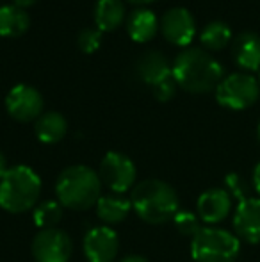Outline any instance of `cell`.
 <instances>
[{
	"instance_id": "1",
	"label": "cell",
	"mask_w": 260,
	"mask_h": 262,
	"mask_svg": "<svg viewBox=\"0 0 260 262\" xmlns=\"http://www.w3.org/2000/svg\"><path fill=\"white\" fill-rule=\"evenodd\" d=\"M171 72L178 88L195 95L216 90L223 80V66L201 49L182 50L175 59Z\"/></svg>"
},
{
	"instance_id": "2",
	"label": "cell",
	"mask_w": 260,
	"mask_h": 262,
	"mask_svg": "<svg viewBox=\"0 0 260 262\" xmlns=\"http://www.w3.org/2000/svg\"><path fill=\"white\" fill-rule=\"evenodd\" d=\"M130 204L134 212L150 225H162L178 212V194L168 182L146 179L132 189Z\"/></svg>"
},
{
	"instance_id": "3",
	"label": "cell",
	"mask_w": 260,
	"mask_h": 262,
	"mask_svg": "<svg viewBox=\"0 0 260 262\" xmlns=\"http://www.w3.org/2000/svg\"><path fill=\"white\" fill-rule=\"evenodd\" d=\"M56 196L63 207L87 210L98 204L102 196V180L93 168L84 164L68 166L56 182Z\"/></svg>"
},
{
	"instance_id": "4",
	"label": "cell",
	"mask_w": 260,
	"mask_h": 262,
	"mask_svg": "<svg viewBox=\"0 0 260 262\" xmlns=\"http://www.w3.org/2000/svg\"><path fill=\"white\" fill-rule=\"evenodd\" d=\"M41 179L29 166H13L0 179V207L9 214H23L39 204Z\"/></svg>"
},
{
	"instance_id": "5",
	"label": "cell",
	"mask_w": 260,
	"mask_h": 262,
	"mask_svg": "<svg viewBox=\"0 0 260 262\" xmlns=\"http://www.w3.org/2000/svg\"><path fill=\"white\" fill-rule=\"evenodd\" d=\"M239 253V237L223 228L201 227L191 239V255L196 262H235Z\"/></svg>"
},
{
	"instance_id": "6",
	"label": "cell",
	"mask_w": 260,
	"mask_h": 262,
	"mask_svg": "<svg viewBox=\"0 0 260 262\" xmlns=\"http://www.w3.org/2000/svg\"><path fill=\"white\" fill-rule=\"evenodd\" d=\"M260 84L250 73H232L223 77V80L216 88V100L219 105L232 111L248 109L258 100Z\"/></svg>"
},
{
	"instance_id": "7",
	"label": "cell",
	"mask_w": 260,
	"mask_h": 262,
	"mask_svg": "<svg viewBox=\"0 0 260 262\" xmlns=\"http://www.w3.org/2000/svg\"><path fill=\"white\" fill-rule=\"evenodd\" d=\"M98 177H100L102 184H105L111 189V193L123 194L127 191L134 189L137 169H135L132 159L127 157L125 154L109 152L100 161Z\"/></svg>"
},
{
	"instance_id": "8",
	"label": "cell",
	"mask_w": 260,
	"mask_h": 262,
	"mask_svg": "<svg viewBox=\"0 0 260 262\" xmlns=\"http://www.w3.org/2000/svg\"><path fill=\"white\" fill-rule=\"evenodd\" d=\"M31 252L36 262H68L73 252V243L61 228H46L34 235Z\"/></svg>"
},
{
	"instance_id": "9",
	"label": "cell",
	"mask_w": 260,
	"mask_h": 262,
	"mask_svg": "<svg viewBox=\"0 0 260 262\" xmlns=\"http://www.w3.org/2000/svg\"><path fill=\"white\" fill-rule=\"evenodd\" d=\"M6 111L13 120L21 123L36 121L43 114V97L36 88L18 84L6 95Z\"/></svg>"
},
{
	"instance_id": "10",
	"label": "cell",
	"mask_w": 260,
	"mask_h": 262,
	"mask_svg": "<svg viewBox=\"0 0 260 262\" xmlns=\"http://www.w3.org/2000/svg\"><path fill=\"white\" fill-rule=\"evenodd\" d=\"M84 255L87 262H114L120 252V237L111 227H94L84 235Z\"/></svg>"
},
{
	"instance_id": "11",
	"label": "cell",
	"mask_w": 260,
	"mask_h": 262,
	"mask_svg": "<svg viewBox=\"0 0 260 262\" xmlns=\"http://www.w3.org/2000/svg\"><path fill=\"white\" fill-rule=\"evenodd\" d=\"M160 31L171 45L187 47L196 34L195 18L185 7H173L164 13L160 20Z\"/></svg>"
},
{
	"instance_id": "12",
	"label": "cell",
	"mask_w": 260,
	"mask_h": 262,
	"mask_svg": "<svg viewBox=\"0 0 260 262\" xmlns=\"http://www.w3.org/2000/svg\"><path fill=\"white\" fill-rule=\"evenodd\" d=\"M233 232L248 245L260 243V198L248 196L237 204L233 212Z\"/></svg>"
},
{
	"instance_id": "13",
	"label": "cell",
	"mask_w": 260,
	"mask_h": 262,
	"mask_svg": "<svg viewBox=\"0 0 260 262\" xmlns=\"http://www.w3.org/2000/svg\"><path fill=\"white\" fill-rule=\"evenodd\" d=\"M196 210L198 217L208 227L218 225L228 217L230 210H232V196L226 189L212 187L200 194L196 202Z\"/></svg>"
},
{
	"instance_id": "14",
	"label": "cell",
	"mask_w": 260,
	"mask_h": 262,
	"mask_svg": "<svg viewBox=\"0 0 260 262\" xmlns=\"http://www.w3.org/2000/svg\"><path fill=\"white\" fill-rule=\"evenodd\" d=\"M135 72H137L139 79L148 86H157V84L164 82L166 79L173 77L171 66L168 62L166 55L159 50H148L145 55H141L135 64Z\"/></svg>"
},
{
	"instance_id": "15",
	"label": "cell",
	"mask_w": 260,
	"mask_h": 262,
	"mask_svg": "<svg viewBox=\"0 0 260 262\" xmlns=\"http://www.w3.org/2000/svg\"><path fill=\"white\" fill-rule=\"evenodd\" d=\"M233 59L246 72L260 70V36L255 32H241L233 39Z\"/></svg>"
},
{
	"instance_id": "16",
	"label": "cell",
	"mask_w": 260,
	"mask_h": 262,
	"mask_svg": "<svg viewBox=\"0 0 260 262\" xmlns=\"http://www.w3.org/2000/svg\"><path fill=\"white\" fill-rule=\"evenodd\" d=\"M159 29V20L155 13L146 7L134 9L127 18V32L135 43H146L153 39Z\"/></svg>"
},
{
	"instance_id": "17",
	"label": "cell",
	"mask_w": 260,
	"mask_h": 262,
	"mask_svg": "<svg viewBox=\"0 0 260 262\" xmlns=\"http://www.w3.org/2000/svg\"><path fill=\"white\" fill-rule=\"evenodd\" d=\"M34 132H36V138L41 143L54 145V143H59L66 136V132H68V121L57 111H49V113H43L34 121Z\"/></svg>"
},
{
	"instance_id": "18",
	"label": "cell",
	"mask_w": 260,
	"mask_h": 262,
	"mask_svg": "<svg viewBox=\"0 0 260 262\" xmlns=\"http://www.w3.org/2000/svg\"><path fill=\"white\" fill-rule=\"evenodd\" d=\"M125 21L122 0H98L94 6V25L100 32H112Z\"/></svg>"
},
{
	"instance_id": "19",
	"label": "cell",
	"mask_w": 260,
	"mask_h": 262,
	"mask_svg": "<svg viewBox=\"0 0 260 262\" xmlns=\"http://www.w3.org/2000/svg\"><path fill=\"white\" fill-rule=\"evenodd\" d=\"M31 18L27 11L9 4L0 7V36L4 38H20L29 31Z\"/></svg>"
},
{
	"instance_id": "20",
	"label": "cell",
	"mask_w": 260,
	"mask_h": 262,
	"mask_svg": "<svg viewBox=\"0 0 260 262\" xmlns=\"http://www.w3.org/2000/svg\"><path fill=\"white\" fill-rule=\"evenodd\" d=\"M94 207H97V216L105 225H116V223H122L129 216L132 204L123 194L111 193V194H102Z\"/></svg>"
},
{
	"instance_id": "21",
	"label": "cell",
	"mask_w": 260,
	"mask_h": 262,
	"mask_svg": "<svg viewBox=\"0 0 260 262\" xmlns=\"http://www.w3.org/2000/svg\"><path fill=\"white\" fill-rule=\"evenodd\" d=\"M232 39V31L225 21H210V24L205 25V29L200 34L201 45L207 50H223Z\"/></svg>"
},
{
	"instance_id": "22",
	"label": "cell",
	"mask_w": 260,
	"mask_h": 262,
	"mask_svg": "<svg viewBox=\"0 0 260 262\" xmlns=\"http://www.w3.org/2000/svg\"><path fill=\"white\" fill-rule=\"evenodd\" d=\"M63 220V205L57 200L39 202L34 207V223L41 230L56 228V225Z\"/></svg>"
},
{
	"instance_id": "23",
	"label": "cell",
	"mask_w": 260,
	"mask_h": 262,
	"mask_svg": "<svg viewBox=\"0 0 260 262\" xmlns=\"http://www.w3.org/2000/svg\"><path fill=\"white\" fill-rule=\"evenodd\" d=\"M200 217L198 214L191 212V210H178L173 217V223H175V228L180 232L182 235L185 237H195L198 232L201 230V223H200Z\"/></svg>"
},
{
	"instance_id": "24",
	"label": "cell",
	"mask_w": 260,
	"mask_h": 262,
	"mask_svg": "<svg viewBox=\"0 0 260 262\" xmlns=\"http://www.w3.org/2000/svg\"><path fill=\"white\" fill-rule=\"evenodd\" d=\"M100 43H102V32L98 31V29L86 27L77 36V45H79V49L82 50L84 54L97 52V50L100 49Z\"/></svg>"
},
{
	"instance_id": "25",
	"label": "cell",
	"mask_w": 260,
	"mask_h": 262,
	"mask_svg": "<svg viewBox=\"0 0 260 262\" xmlns=\"http://www.w3.org/2000/svg\"><path fill=\"white\" fill-rule=\"evenodd\" d=\"M225 187L230 193V196L235 198V200H244L248 198V184L244 182V179L239 173H228L225 177Z\"/></svg>"
},
{
	"instance_id": "26",
	"label": "cell",
	"mask_w": 260,
	"mask_h": 262,
	"mask_svg": "<svg viewBox=\"0 0 260 262\" xmlns=\"http://www.w3.org/2000/svg\"><path fill=\"white\" fill-rule=\"evenodd\" d=\"M177 82H175L173 77H170V79H166L164 82L157 84V86L152 88L153 91V97L157 98L159 102H168L171 100V98L175 97V91H177Z\"/></svg>"
},
{
	"instance_id": "27",
	"label": "cell",
	"mask_w": 260,
	"mask_h": 262,
	"mask_svg": "<svg viewBox=\"0 0 260 262\" xmlns=\"http://www.w3.org/2000/svg\"><path fill=\"white\" fill-rule=\"evenodd\" d=\"M251 182H253V189L257 191V194L260 196V162L255 166L253 169V177H251Z\"/></svg>"
},
{
	"instance_id": "28",
	"label": "cell",
	"mask_w": 260,
	"mask_h": 262,
	"mask_svg": "<svg viewBox=\"0 0 260 262\" xmlns=\"http://www.w3.org/2000/svg\"><path fill=\"white\" fill-rule=\"evenodd\" d=\"M36 2H38V0H14V6L21 7V9H27V7L34 6Z\"/></svg>"
},
{
	"instance_id": "29",
	"label": "cell",
	"mask_w": 260,
	"mask_h": 262,
	"mask_svg": "<svg viewBox=\"0 0 260 262\" xmlns=\"http://www.w3.org/2000/svg\"><path fill=\"white\" fill-rule=\"evenodd\" d=\"M7 169H9V168H7V159H6V156H4L2 152H0V179L6 175Z\"/></svg>"
},
{
	"instance_id": "30",
	"label": "cell",
	"mask_w": 260,
	"mask_h": 262,
	"mask_svg": "<svg viewBox=\"0 0 260 262\" xmlns=\"http://www.w3.org/2000/svg\"><path fill=\"white\" fill-rule=\"evenodd\" d=\"M120 262H148V260L141 255H127L125 259H122Z\"/></svg>"
},
{
	"instance_id": "31",
	"label": "cell",
	"mask_w": 260,
	"mask_h": 262,
	"mask_svg": "<svg viewBox=\"0 0 260 262\" xmlns=\"http://www.w3.org/2000/svg\"><path fill=\"white\" fill-rule=\"evenodd\" d=\"M127 2L135 4V6H146V4H152V2H155V0H127Z\"/></svg>"
},
{
	"instance_id": "32",
	"label": "cell",
	"mask_w": 260,
	"mask_h": 262,
	"mask_svg": "<svg viewBox=\"0 0 260 262\" xmlns=\"http://www.w3.org/2000/svg\"><path fill=\"white\" fill-rule=\"evenodd\" d=\"M257 139H258V143H260V121H258V127H257Z\"/></svg>"
},
{
	"instance_id": "33",
	"label": "cell",
	"mask_w": 260,
	"mask_h": 262,
	"mask_svg": "<svg viewBox=\"0 0 260 262\" xmlns=\"http://www.w3.org/2000/svg\"><path fill=\"white\" fill-rule=\"evenodd\" d=\"M258 84H260V75H258Z\"/></svg>"
}]
</instances>
